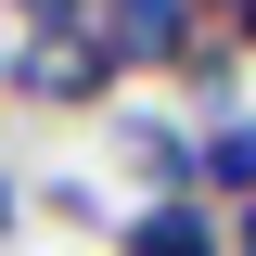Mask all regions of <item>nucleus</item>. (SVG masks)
<instances>
[{"mask_svg":"<svg viewBox=\"0 0 256 256\" xmlns=\"http://www.w3.org/2000/svg\"><path fill=\"white\" fill-rule=\"evenodd\" d=\"M244 52H256V0H180V52H166V77H180L192 102H230Z\"/></svg>","mask_w":256,"mask_h":256,"instance_id":"nucleus-1","label":"nucleus"},{"mask_svg":"<svg viewBox=\"0 0 256 256\" xmlns=\"http://www.w3.org/2000/svg\"><path fill=\"white\" fill-rule=\"evenodd\" d=\"M0 77H13L26 102H52V116H77V102H102V90H116V64H102L77 26H38V38H13V52H0Z\"/></svg>","mask_w":256,"mask_h":256,"instance_id":"nucleus-2","label":"nucleus"},{"mask_svg":"<svg viewBox=\"0 0 256 256\" xmlns=\"http://www.w3.org/2000/svg\"><path fill=\"white\" fill-rule=\"evenodd\" d=\"M77 38H90L116 77H166V52H180V0H77Z\"/></svg>","mask_w":256,"mask_h":256,"instance_id":"nucleus-3","label":"nucleus"},{"mask_svg":"<svg viewBox=\"0 0 256 256\" xmlns=\"http://www.w3.org/2000/svg\"><path fill=\"white\" fill-rule=\"evenodd\" d=\"M102 141H116V166L154 192V205H192V128H166V116H116Z\"/></svg>","mask_w":256,"mask_h":256,"instance_id":"nucleus-4","label":"nucleus"},{"mask_svg":"<svg viewBox=\"0 0 256 256\" xmlns=\"http://www.w3.org/2000/svg\"><path fill=\"white\" fill-rule=\"evenodd\" d=\"M192 205H256V116H205V141H192Z\"/></svg>","mask_w":256,"mask_h":256,"instance_id":"nucleus-5","label":"nucleus"},{"mask_svg":"<svg viewBox=\"0 0 256 256\" xmlns=\"http://www.w3.org/2000/svg\"><path fill=\"white\" fill-rule=\"evenodd\" d=\"M116 256H230V230H218V205H128Z\"/></svg>","mask_w":256,"mask_h":256,"instance_id":"nucleus-6","label":"nucleus"},{"mask_svg":"<svg viewBox=\"0 0 256 256\" xmlns=\"http://www.w3.org/2000/svg\"><path fill=\"white\" fill-rule=\"evenodd\" d=\"M0 13H13L26 38H38V26H77V0H0Z\"/></svg>","mask_w":256,"mask_h":256,"instance_id":"nucleus-7","label":"nucleus"},{"mask_svg":"<svg viewBox=\"0 0 256 256\" xmlns=\"http://www.w3.org/2000/svg\"><path fill=\"white\" fill-rule=\"evenodd\" d=\"M13 218H26V192H13V180H0V244H13Z\"/></svg>","mask_w":256,"mask_h":256,"instance_id":"nucleus-8","label":"nucleus"},{"mask_svg":"<svg viewBox=\"0 0 256 256\" xmlns=\"http://www.w3.org/2000/svg\"><path fill=\"white\" fill-rule=\"evenodd\" d=\"M230 256H256V205H244V218H230Z\"/></svg>","mask_w":256,"mask_h":256,"instance_id":"nucleus-9","label":"nucleus"}]
</instances>
